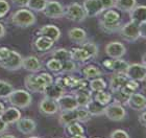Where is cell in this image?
Here are the masks:
<instances>
[{"mask_svg": "<svg viewBox=\"0 0 146 138\" xmlns=\"http://www.w3.org/2000/svg\"><path fill=\"white\" fill-rule=\"evenodd\" d=\"M53 83V77L51 74L43 72L40 74H29L25 77L24 85L27 91L43 93L45 88Z\"/></svg>", "mask_w": 146, "mask_h": 138, "instance_id": "cell-1", "label": "cell"}, {"mask_svg": "<svg viewBox=\"0 0 146 138\" xmlns=\"http://www.w3.org/2000/svg\"><path fill=\"white\" fill-rule=\"evenodd\" d=\"M101 31L108 34L119 31L121 27V16L116 9H107L99 19Z\"/></svg>", "mask_w": 146, "mask_h": 138, "instance_id": "cell-2", "label": "cell"}, {"mask_svg": "<svg viewBox=\"0 0 146 138\" xmlns=\"http://www.w3.org/2000/svg\"><path fill=\"white\" fill-rule=\"evenodd\" d=\"M7 99L14 107L19 108V109L28 108L33 101V97L29 91L24 89H14V91L11 93Z\"/></svg>", "mask_w": 146, "mask_h": 138, "instance_id": "cell-3", "label": "cell"}, {"mask_svg": "<svg viewBox=\"0 0 146 138\" xmlns=\"http://www.w3.org/2000/svg\"><path fill=\"white\" fill-rule=\"evenodd\" d=\"M36 21V16L31 9H18L12 16L13 24L18 27H29L31 25H34Z\"/></svg>", "mask_w": 146, "mask_h": 138, "instance_id": "cell-4", "label": "cell"}, {"mask_svg": "<svg viewBox=\"0 0 146 138\" xmlns=\"http://www.w3.org/2000/svg\"><path fill=\"white\" fill-rule=\"evenodd\" d=\"M119 34L122 39L126 42H129V43L136 42L140 38V25L133 21H129L124 25H121V27L119 29Z\"/></svg>", "mask_w": 146, "mask_h": 138, "instance_id": "cell-5", "label": "cell"}, {"mask_svg": "<svg viewBox=\"0 0 146 138\" xmlns=\"http://www.w3.org/2000/svg\"><path fill=\"white\" fill-rule=\"evenodd\" d=\"M104 115L112 121H121L126 117L127 113L123 105H120L118 103H110L108 106H106L104 109Z\"/></svg>", "mask_w": 146, "mask_h": 138, "instance_id": "cell-6", "label": "cell"}, {"mask_svg": "<svg viewBox=\"0 0 146 138\" xmlns=\"http://www.w3.org/2000/svg\"><path fill=\"white\" fill-rule=\"evenodd\" d=\"M65 17L73 22H82L85 21L87 18V14H86L85 9L82 7V5H80L79 3L74 2L71 3L65 9Z\"/></svg>", "mask_w": 146, "mask_h": 138, "instance_id": "cell-7", "label": "cell"}, {"mask_svg": "<svg viewBox=\"0 0 146 138\" xmlns=\"http://www.w3.org/2000/svg\"><path fill=\"white\" fill-rule=\"evenodd\" d=\"M125 74L129 80L143 82L146 80V67L143 64H139V63L129 64L125 71Z\"/></svg>", "mask_w": 146, "mask_h": 138, "instance_id": "cell-8", "label": "cell"}, {"mask_svg": "<svg viewBox=\"0 0 146 138\" xmlns=\"http://www.w3.org/2000/svg\"><path fill=\"white\" fill-rule=\"evenodd\" d=\"M44 15L48 18L51 19H58L64 17L65 15V7L63 4L55 1V0H51V1H47L45 9L43 11Z\"/></svg>", "mask_w": 146, "mask_h": 138, "instance_id": "cell-9", "label": "cell"}, {"mask_svg": "<svg viewBox=\"0 0 146 138\" xmlns=\"http://www.w3.org/2000/svg\"><path fill=\"white\" fill-rule=\"evenodd\" d=\"M106 53L111 59H121L126 53V47L124 44L118 41H112L106 45Z\"/></svg>", "mask_w": 146, "mask_h": 138, "instance_id": "cell-10", "label": "cell"}, {"mask_svg": "<svg viewBox=\"0 0 146 138\" xmlns=\"http://www.w3.org/2000/svg\"><path fill=\"white\" fill-rule=\"evenodd\" d=\"M22 60L23 58L19 52H17L16 50H12L9 57L3 63H1L0 66L9 71L19 70L20 68H22Z\"/></svg>", "mask_w": 146, "mask_h": 138, "instance_id": "cell-11", "label": "cell"}, {"mask_svg": "<svg viewBox=\"0 0 146 138\" xmlns=\"http://www.w3.org/2000/svg\"><path fill=\"white\" fill-rule=\"evenodd\" d=\"M39 111L43 115H54L60 111V109L55 99L44 96L39 103Z\"/></svg>", "mask_w": 146, "mask_h": 138, "instance_id": "cell-12", "label": "cell"}, {"mask_svg": "<svg viewBox=\"0 0 146 138\" xmlns=\"http://www.w3.org/2000/svg\"><path fill=\"white\" fill-rule=\"evenodd\" d=\"M87 17H96L104 12L100 0H85L82 3Z\"/></svg>", "mask_w": 146, "mask_h": 138, "instance_id": "cell-13", "label": "cell"}, {"mask_svg": "<svg viewBox=\"0 0 146 138\" xmlns=\"http://www.w3.org/2000/svg\"><path fill=\"white\" fill-rule=\"evenodd\" d=\"M104 67L111 71H114L115 73H125V71L128 67V63L121 59H112V60H106L102 63Z\"/></svg>", "mask_w": 146, "mask_h": 138, "instance_id": "cell-14", "label": "cell"}, {"mask_svg": "<svg viewBox=\"0 0 146 138\" xmlns=\"http://www.w3.org/2000/svg\"><path fill=\"white\" fill-rule=\"evenodd\" d=\"M126 105L134 111H144L146 109V97L141 93L135 92L129 95Z\"/></svg>", "mask_w": 146, "mask_h": 138, "instance_id": "cell-15", "label": "cell"}, {"mask_svg": "<svg viewBox=\"0 0 146 138\" xmlns=\"http://www.w3.org/2000/svg\"><path fill=\"white\" fill-rule=\"evenodd\" d=\"M56 103H58V109L61 112L62 111L74 110L76 108H78V105H77V101H76L74 95L63 94L56 99Z\"/></svg>", "mask_w": 146, "mask_h": 138, "instance_id": "cell-16", "label": "cell"}, {"mask_svg": "<svg viewBox=\"0 0 146 138\" xmlns=\"http://www.w3.org/2000/svg\"><path fill=\"white\" fill-rule=\"evenodd\" d=\"M17 125V129L20 133L24 134V135H28L34 133L36 129V123L34 119H31L29 117H24V118H20V119L16 123Z\"/></svg>", "mask_w": 146, "mask_h": 138, "instance_id": "cell-17", "label": "cell"}, {"mask_svg": "<svg viewBox=\"0 0 146 138\" xmlns=\"http://www.w3.org/2000/svg\"><path fill=\"white\" fill-rule=\"evenodd\" d=\"M22 68L35 73L42 69V63L35 55H28L26 58H23L22 60Z\"/></svg>", "mask_w": 146, "mask_h": 138, "instance_id": "cell-18", "label": "cell"}, {"mask_svg": "<svg viewBox=\"0 0 146 138\" xmlns=\"http://www.w3.org/2000/svg\"><path fill=\"white\" fill-rule=\"evenodd\" d=\"M1 117H2V119L9 126V125L16 123L21 118V112L18 110V108L13 106V107H9L6 108V109H4V111L1 114Z\"/></svg>", "mask_w": 146, "mask_h": 138, "instance_id": "cell-19", "label": "cell"}, {"mask_svg": "<svg viewBox=\"0 0 146 138\" xmlns=\"http://www.w3.org/2000/svg\"><path fill=\"white\" fill-rule=\"evenodd\" d=\"M40 35L41 36H45V37L51 39L53 42L58 41V39L61 38V31L58 26H55L53 24H46L39 29Z\"/></svg>", "mask_w": 146, "mask_h": 138, "instance_id": "cell-20", "label": "cell"}, {"mask_svg": "<svg viewBox=\"0 0 146 138\" xmlns=\"http://www.w3.org/2000/svg\"><path fill=\"white\" fill-rule=\"evenodd\" d=\"M131 21L141 25L146 22V5H136L129 12Z\"/></svg>", "mask_w": 146, "mask_h": 138, "instance_id": "cell-21", "label": "cell"}, {"mask_svg": "<svg viewBox=\"0 0 146 138\" xmlns=\"http://www.w3.org/2000/svg\"><path fill=\"white\" fill-rule=\"evenodd\" d=\"M127 77L125 73H115L113 74L111 80H110V89L112 92H116L120 90L122 87L124 86V84L127 82Z\"/></svg>", "mask_w": 146, "mask_h": 138, "instance_id": "cell-22", "label": "cell"}, {"mask_svg": "<svg viewBox=\"0 0 146 138\" xmlns=\"http://www.w3.org/2000/svg\"><path fill=\"white\" fill-rule=\"evenodd\" d=\"M68 37L73 43L80 44L85 43L87 41V33L85 29L80 27H73L68 31Z\"/></svg>", "mask_w": 146, "mask_h": 138, "instance_id": "cell-23", "label": "cell"}, {"mask_svg": "<svg viewBox=\"0 0 146 138\" xmlns=\"http://www.w3.org/2000/svg\"><path fill=\"white\" fill-rule=\"evenodd\" d=\"M71 53V59L75 62H80V63H85V62L91 60L92 57L90 55L87 50L85 48L80 47H74L70 50Z\"/></svg>", "mask_w": 146, "mask_h": 138, "instance_id": "cell-24", "label": "cell"}, {"mask_svg": "<svg viewBox=\"0 0 146 138\" xmlns=\"http://www.w3.org/2000/svg\"><path fill=\"white\" fill-rule=\"evenodd\" d=\"M92 91H89L87 89H82V90H76L74 93V97H75L76 101L78 107L85 108L87 105L90 103L93 96H92Z\"/></svg>", "mask_w": 146, "mask_h": 138, "instance_id": "cell-25", "label": "cell"}, {"mask_svg": "<svg viewBox=\"0 0 146 138\" xmlns=\"http://www.w3.org/2000/svg\"><path fill=\"white\" fill-rule=\"evenodd\" d=\"M77 121V116H76V109L70 111H62L60 116H58V123L62 127H66L70 123Z\"/></svg>", "mask_w": 146, "mask_h": 138, "instance_id": "cell-26", "label": "cell"}, {"mask_svg": "<svg viewBox=\"0 0 146 138\" xmlns=\"http://www.w3.org/2000/svg\"><path fill=\"white\" fill-rule=\"evenodd\" d=\"M34 44H35V48L38 51H47L49 49H51L54 42L51 39L45 37V36H40V37H38L36 39Z\"/></svg>", "mask_w": 146, "mask_h": 138, "instance_id": "cell-27", "label": "cell"}, {"mask_svg": "<svg viewBox=\"0 0 146 138\" xmlns=\"http://www.w3.org/2000/svg\"><path fill=\"white\" fill-rule=\"evenodd\" d=\"M65 91L63 88H61L60 86H58L56 84H53L52 83L51 85H49L45 88L44 92H43V94L47 96V97H50V98H53V99H58L60 96H62L63 94H65Z\"/></svg>", "mask_w": 146, "mask_h": 138, "instance_id": "cell-28", "label": "cell"}, {"mask_svg": "<svg viewBox=\"0 0 146 138\" xmlns=\"http://www.w3.org/2000/svg\"><path fill=\"white\" fill-rule=\"evenodd\" d=\"M85 108L88 110L89 113L91 114V116H101V115H104L106 106H102L101 104L94 101L93 98H92L91 101H90V103Z\"/></svg>", "mask_w": 146, "mask_h": 138, "instance_id": "cell-29", "label": "cell"}, {"mask_svg": "<svg viewBox=\"0 0 146 138\" xmlns=\"http://www.w3.org/2000/svg\"><path fill=\"white\" fill-rule=\"evenodd\" d=\"M82 74H84L86 80L95 79V77H99L102 75V70L99 67H97L96 65H88V66L84 67Z\"/></svg>", "mask_w": 146, "mask_h": 138, "instance_id": "cell-30", "label": "cell"}, {"mask_svg": "<svg viewBox=\"0 0 146 138\" xmlns=\"http://www.w3.org/2000/svg\"><path fill=\"white\" fill-rule=\"evenodd\" d=\"M137 0H116L115 7L121 12L129 13L135 6L138 5Z\"/></svg>", "mask_w": 146, "mask_h": 138, "instance_id": "cell-31", "label": "cell"}, {"mask_svg": "<svg viewBox=\"0 0 146 138\" xmlns=\"http://www.w3.org/2000/svg\"><path fill=\"white\" fill-rule=\"evenodd\" d=\"M89 87H90V90L92 92H99L107 89L108 85L102 77H95V79H92L90 81Z\"/></svg>", "mask_w": 146, "mask_h": 138, "instance_id": "cell-32", "label": "cell"}, {"mask_svg": "<svg viewBox=\"0 0 146 138\" xmlns=\"http://www.w3.org/2000/svg\"><path fill=\"white\" fill-rule=\"evenodd\" d=\"M93 99L96 101L97 103L101 104L102 106H108V105L112 101L113 96L112 93L107 91H99V92H95V95L93 96Z\"/></svg>", "mask_w": 146, "mask_h": 138, "instance_id": "cell-33", "label": "cell"}, {"mask_svg": "<svg viewBox=\"0 0 146 138\" xmlns=\"http://www.w3.org/2000/svg\"><path fill=\"white\" fill-rule=\"evenodd\" d=\"M139 87H140L139 86V82L134 81V80H129V79H128L127 82L124 84V86L120 89V91L123 92L125 95L129 96V95H131L133 93H135L136 90H137Z\"/></svg>", "mask_w": 146, "mask_h": 138, "instance_id": "cell-34", "label": "cell"}, {"mask_svg": "<svg viewBox=\"0 0 146 138\" xmlns=\"http://www.w3.org/2000/svg\"><path fill=\"white\" fill-rule=\"evenodd\" d=\"M52 58L56 59L58 61H61L62 63L68 61V60H71V53L70 50H67L65 48H58L55 49L54 51L51 53Z\"/></svg>", "mask_w": 146, "mask_h": 138, "instance_id": "cell-35", "label": "cell"}, {"mask_svg": "<svg viewBox=\"0 0 146 138\" xmlns=\"http://www.w3.org/2000/svg\"><path fill=\"white\" fill-rule=\"evenodd\" d=\"M66 130H67L68 134L71 136L82 135V134H85V129L82 128V126L78 121H74V123L68 125V126L66 127Z\"/></svg>", "mask_w": 146, "mask_h": 138, "instance_id": "cell-36", "label": "cell"}, {"mask_svg": "<svg viewBox=\"0 0 146 138\" xmlns=\"http://www.w3.org/2000/svg\"><path fill=\"white\" fill-rule=\"evenodd\" d=\"M48 0H28L27 7L31 12H43Z\"/></svg>", "mask_w": 146, "mask_h": 138, "instance_id": "cell-37", "label": "cell"}, {"mask_svg": "<svg viewBox=\"0 0 146 138\" xmlns=\"http://www.w3.org/2000/svg\"><path fill=\"white\" fill-rule=\"evenodd\" d=\"M13 91H14V87L12 84L0 80V98H7Z\"/></svg>", "mask_w": 146, "mask_h": 138, "instance_id": "cell-38", "label": "cell"}, {"mask_svg": "<svg viewBox=\"0 0 146 138\" xmlns=\"http://www.w3.org/2000/svg\"><path fill=\"white\" fill-rule=\"evenodd\" d=\"M76 116H77V121L78 123H88L92 118L91 114L89 113L86 108L78 107L76 108Z\"/></svg>", "mask_w": 146, "mask_h": 138, "instance_id": "cell-39", "label": "cell"}, {"mask_svg": "<svg viewBox=\"0 0 146 138\" xmlns=\"http://www.w3.org/2000/svg\"><path fill=\"white\" fill-rule=\"evenodd\" d=\"M46 67L48 68L50 71H52V72L58 73V72H61V71H62V68H63V63H62L61 61L56 60V59L52 58V59H50L47 63H46Z\"/></svg>", "mask_w": 146, "mask_h": 138, "instance_id": "cell-40", "label": "cell"}, {"mask_svg": "<svg viewBox=\"0 0 146 138\" xmlns=\"http://www.w3.org/2000/svg\"><path fill=\"white\" fill-rule=\"evenodd\" d=\"M82 48H85L87 51L90 53V55L93 58H96L98 55V46L96 45L95 43L93 42H85V43L82 44Z\"/></svg>", "mask_w": 146, "mask_h": 138, "instance_id": "cell-41", "label": "cell"}, {"mask_svg": "<svg viewBox=\"0 0 146 138\" xmlns=\"http://www.w3.org/2000/svg\"><path fill=\"white\" fill-rule=\"evenodd\" d=\"M76 69H77V65H76L75 61H73L72 59H71V60H68V61L63 63L62 72H65V73H72Z\"/></svg>", "mask_w": 146, "mask_h": 138, "instance_id": "cell-42", "label": "cell"}, {"mask_svg": "<svg viewBox=\"0 0 146 138\" xmlns=\"http://www.w3.org/2000/svg\"><path fill=\"white\" fill-rule=\"evenodd\" d=\"M113 99L115 101V103H118V104L120 105H126V101H127L128 97L129 96H127V95H125L123 92H121L120 90H118V91L116 92H113Z\"/></svg>", "mask_w": 146, "mask_h": 138, "instance_id": "cell-43", "label": "cell"}, {"mask_svg": "<svg viewBox=\"0 0 146 138\" xmlns=\"http://www.w3.org/2000/svg\"><path fill=\"white\" fill-rule=\"evenodd\" d=\"M110 138H131V137H129V135H128V133L126 131L121 129H117V130H114L111 133Z\"/></svg>", "mask_w": 146, "mask_h": 138, "instance_id": "cell-44", "label": "cell"}, {"mask_svg": "<svg viewBox=\"0 0 146 138\" xmlns=\"http://www.w3.org/2000/svg\"><path fill=\"white\" fill-rule=\"evenodd\" d=\"M9 4L6 0H0V18H2L9 13Z\"/></svg>", "mask_w": 146, "mask_h": 138, "instance_id": "cell-45", "label": "cell"}, {"mask_svg": "<svg viewBox=\"0 0 146 138\" xmlns=\"http://www.w3.org/2000/svg\"><path fill=\"white\" fill-rule=\"evenodd\" d=\"M11 51H12V49L7 48V47H1L0 48V64L3 63L6 59L9 58V55H11Z\"/></svg>", "mask_w": 146, "mask_h": 138, "instance_id": "cell-46", "label": "cell"}, {"mask_svg": "<svg viewBox=\"0 0 146 138\" xmlns=\"http://www.w3.org/2000/svg\"><path fill=\"white\" fill-rule=\"evenodd\" d=\"M100 1H101V4H102V7H104V11L115 7L116 0H100Z\"/></svg>", "mask_w": 146, "mask_h": 138, "instance_id": "cell-47", "label": "cell"}, {"mask_svg": "<svg viewBox=\"0 0 146 138\" xmlns=\"http://www.w3.org/2000/svg\"><path fill=\"white\" fill-rule=\"evenodd\" d=\"M7 129H9V125L2 119V117L0 115V135L4 134L7 131Z\"/></svg>", "mask_w": 146, "mask_h": 138, "instance_id": "cell-48", "label": "cell"}, {"mask_svg": "<svg viewBox=\"0 0 146 138\" xmlns=\"http://www.w3.org/2000/svg\"><path fill=\"white\" fill-rule=\"evenodd\" d=\"M13 4L15 6H18V7H26L28 3V0H12Z\"/></svg>", "mask_w": 146, "mask_h": 138, "instance_id": "cell-49", "label": "cell"}, {"mask_svg": "<svg viewBox=\"0 0 146 138\" xmlns=\"http://www.w3.org/2000/svg\"><path fill=\"white\" fill-rule=\"evenodd\" d=\"M139 123H140L141 126H143L146 128V111H143L142 113L139 115Z\"/></svg>", "mask_w": 146, "mask_h": 138, "instance_id": "cell-50", "label": "cell"}, {"mask_svg": "<svg viewBox=\"0 0 146 138\" xmlns=\"http://www.w3.org/2000/svg\"><path fill=\"white\" fill-rule=\"evenodd\" d=\"M140 38L146 40V22L140 25Z\"/></svg>", "mask_w": 146, "mask_h": 138, "instance_id": "cell-51", "label": "cell"}, {"mask_svg": "<svg viewBox=\"0 0 146 138\" xmlns=\"http://www.w3.org/2000/svg\"><path fill=\"white\" fill-rule=\"evenodd\" d=\"M6 31H5V27H4V25L2 23H0V38L4 37V35H5Z\"/></svg>", "mask_w": 146, "mask_h": 138, "instance_id": "cell-52", "label": "cell"}, {"mask_svg": "<svg viewBox=\"0 0 146 138\" xmlns=\"http://www.w3.org/2000/svg\"><path fill=\"white\" fill-rule=\"evenodd\" d=\"M142 64H143L144 66H146V52L142 55Z\"/></svg>", "mask_w": 146, "mask_h": 138, "instance_id": "cell-53", "label": "cell"}, {"mask_svg": "<svg viewBox=\"0 0 146 138\" xmlns=\"http://www.w3.org/2000/svg\"><path fill=\"white\" fill-rule=\"evenodd\" d=\"M0 138H17V137L14 135H1Z\"/></svg>", "mask_w": 146, "mask_h": 138, "instance_id": "cell-54", "label": "cell"}, {"mask_svg": "<svg viewBox=\"0 0 146 138\" xmlns=\"http://www.w3.org/2000/svg\"><path fill=\"white\" fill-rule=\"evenodd\" d=\"M4 109H5V108H4V105H3L2 103H0V115L2 114V112L4 111Z\"/></svg>", "mask_w": 146, "mask_h": 138, "instance_id": "cell-55", "label": "cell"}, {"mask_svg": "<svg viewBox=\"0 0 146 138\" xmlns=\"http://www.w3.org/2000/svg\"><path fill=\"white\" fill-rule=\"evenodd\" d=\"M70 138H87V137H86V136L84 135V134H82V135H74V136H71Z\"/></svg>", "mask_w": 146, "mask_h": 138, "instance_id": "cell-56", "label": "cell"}, {"mask_svg": "<svg viewBox=\"0 0 146 138\" xmlns=\"http://www.w3.org/2000/svg\"><path fill=\"white\" fill-rule=\"evenodd\" d=\"M28 138H39V137H36V136H29Z\"/></svg>", "mask_w": 146, "mask_h": 138, "instance_id": "cell-57", "label": "cell"}, {"mask_svg": "<svg viewBox=\"0 0 146 138\" xmlns=\"http://www.w3.org/2000/svg\"><path fill=\"white\" fill-rule=\"evenodd\" d=\"M95 138H99V137H95Z\"/></svg>", "mask_w": 146, "mask_h": 138, "instance_id": "cell-58", "label": "cell"}, {"mask_svg": "<svg viewBox=\"0 0 146 138\" xmlns=\"http://www.w3.org/2000/svg\"><path fill=\"white\" fill-rule=\"evenodd\" d=\"M145 67H146V66H145Z\"/></svg>", "mask_w": 146, "mask_h": 138, "instance_id": "cell-59", "label": "cell"}, {"mask_svg": "<svg viewBox=\"0 0 146 138\" xmlns=\"http://www.w3.org/2000/svg\"><path fill=\"white\" fill-rule=\"evenodd\" d=\"M145 81H146V80H145Z\"/></svg>", "mask_w": 146, "mask_h": 138, "instance_id": "cell-60", "label": "cell"}]
</instances>
